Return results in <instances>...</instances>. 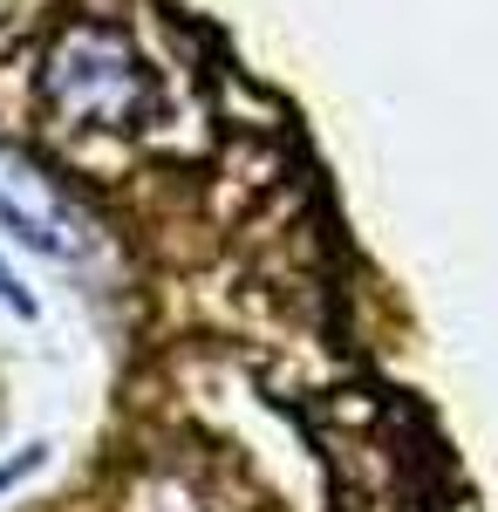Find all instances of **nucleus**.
<instances>
[{"label": "nucleus", "instance_id": "f257e3e1", "mask_svg": "<svg viewBox=\"0 0 498 512\" xmlns=\"http://www.w3.org/2000/svg\"><path fill=\"white\" fill-rule=\"evenodd\" d=\"M48 103L76 123H103V130H123L130 117H144L151 103V76L137 69V55L116 35H69L48 62Z\"/></svg>", "mask_w": 498, "mask_h": 512}, {"label": "nucleus", "instance_id": "f03ea898", "mask_svg": "<svg viewBox=\"0 0 498 512\" xmlns=\"http://www.w3.org/2000/svg\"><path fill=\"white\" fill-rule=\"evenodd\" d=\"M0 226L21 246L48 253V260H82L96 246L89 219L76 212V198L62 192L55 171L35 151H21V144H0Z\"/></svg>", "mask_w": 498, "mask_h": 512}, {"label": "nucleus", "instance_id": "7ed1b4c3", "mask_svg": "<svg viewBox=\"0 0 498 512\" xmlns=\"http://www.w3.org/2000/svg\"><path fill=\"white\" fill-rule=\"evenodd\" d=\"M28 472H41V444H28L21 458H7V465H0V492H14V485H21Z\"/></svg>", "mask_w": 498, "mask_h": 512}, {"label": "nucleus", "instance_id": "20e7f679", "mask_svg": "<svg viewBox=\"0 0 498 512\" xmlns=\"http://www.w3.org/2000/svg\"><path fill=\"white\" fill-rule=\"evenodd\" d=\"M0 301H7V308H14V315H35V301H28V294H21V280L7 274V267H0Z\"/></svg>", "mask_w": 498, "mask_h": 512}]
</instances>
